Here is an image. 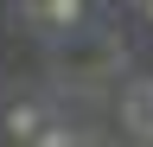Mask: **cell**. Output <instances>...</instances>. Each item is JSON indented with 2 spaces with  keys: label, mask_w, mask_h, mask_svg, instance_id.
Here are the masks:
<instances>
[{
  "label": "cell",
  "mask_w": 153,
  "mask_h": 147,
  "mask_svg": "<svg viewBox=\"0 0 153 147\" xmlns=\"http://www.w3.org/2000/svg\"><path fill=\"white\" fill-rule=\"evenodd\" d=\"M26 7H32V19L51 26V32H70L76 19H83V0H26Z\"/></svg>",
  "instance_id": "obj_2"
},
{
  "label": "cell",
  "mask_w": 153,
  "mask_h": 147,
  "mask_svg": "<svg viewBox=\"0 0 153 147\" xmlns=\"http://www.w3.org/2000/svg\"><path fill=\"white\" fill-rule=\"evenodd\" d=\"M38 128H45V109H38V102H13L7 109V134L13 141H32Z\"/></svg>",
  "instance_id": "obj_3"
},
{
  "label": "cell",
  "mask_w": 153,
  "mask_h": 147,
  "mask_svg": "<svg viewBox=\"0 0 153 147\" xmlns=\"http://www.w3.org/2000/svg\"><path fill=\"white\" fill-rule=\"evenodd\" d=\"M147 13H153V0H147Z\"/></svg>",
  "instance_id": "obj_5"
},
{
  "label": "cell",
  "mask_w": 153,
  "mask_h": 147,
  "mask_svg": "<svg viewBox=\"0 0 153 147\" xmlns=\"http://www.w3.org/2000/svg\"><path fill=\"white\" fill-rule=\"evenodd\" d=\"M121 122H128L140 141H153V77H140V83L121 90Z\"/></svg>",
  "instance_id": "obj_1"
},
{
  "label": "cell",
  "mask_w": 153,
  "mask_h": 147,
  "mask_svg": "<svg viewBox=\"0 0 153 147\" xmlns=\"http://www.w3.org/2000/svg\"><path fill=\"white\" fill-rule=\"evenodd\" d=\"M26 147H83V141H76L70 128H57V122H45V128H38V134H32Z\"/></svg>",
  "instance_id": "obj_4"
}]
</instances>
